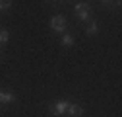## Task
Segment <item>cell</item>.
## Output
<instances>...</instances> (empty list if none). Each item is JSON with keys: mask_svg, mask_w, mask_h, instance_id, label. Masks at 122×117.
<instances>
[{"mask_svg": "<svg viewBox=\"0 0 122 117\" xmlns=\"http://www.w3.org/2000/svg\"><path fill=\"white\" fill-rule=\"evenodd\" d=\"M66 113H68L70 117H81V115H83V107H81L80 104H70Z\"/></svg>", "mask_w": 122, "mask_h": 117, "instance_id": "obj_4", "label": "cell"}, {"mask_svg": "<svg viewBox=\"0 0 122 117\" xmlns=\"http://www.w3.org/2000/svg\"><path fill=\"white\" fill-rule=\"evenodd\" d=\"M68 105H70L68 101H62V99H60V101H56V104L52 105L51 111H52V115H56V117H58V115H64V113L68 111Z\"/></svg>", "mask_w": 122, "mask_h": 117, "instance_id": "obj_3", "label": "cell"}, {"mask_svg": "<svg viewBox=\"0 0 122 117\" xmlns=\"http://www.w3.org/2000/svg\"><path fill=\"white\" fill-rule=\"evenodd\" d=\"M10 6H12V2H10V0H0V10H10Z\"/></svg>", "mask_w": 122, "mask_h": 117, "instance_id": "obj_9", "label": "cell"}, {"mask_svg": "<svg viewBox=\"0 0 122 117\" xmlns=\"http://www.w3.org/2000/svg\"><path fill=\"white\" fill-rule=\"evenodd\" d=\"M8 39H10L8 31H6V29H2V27H0V43H6Z\"/></svg>", "mask_w": 122, "mask_h": 117, "instance_id": "obj_8", "label": "cell"}, {"mask_svg": "<svg viewBox=\"0 0 122 117\" xmlns=\"http://www.w3.org/2000/svg\"><path fill=\"white\" fill-rule=\"evenodd\" d=\"M97 31H99V25H97L95 22H89L87 27H85V33H87V35H95Z\"/></svg>", "mask_w": 122, "mask_h": 117, "instance_id": "obj_6", "label": "cell"}, {"mask_svg": "<svg viewBox=\"0 0 122 117\" xmlns=\"http://www.w3.org/2000/svg\"><path fill=\"white\" fill-rule=\"evenodd\" d=\"M51 27L54 29V31H64V29H66V18L62 16V14L54 16V18L51 20Z\"/></svg>", "mask_w": 122, "mask_h": 117, "instance_id": "obj_2", "label": "cell"}, {"mask_svg": "<svg viewBox=\"0 0 122 117\" xmlns=\"http://www.w3.org/2000/svg\"><path fill=\"white\" fill-rule=\"evenodd\" d=\"M74 12H76V16H78V20H80V22H87V20H89V14H91V10H89V6H87L85 2L76 4Z\"/></svg>", "mask_w": 122, "mask_h": 117, "instance_id": "obj_1", "label": "cell"}, {"mask_svg": "<svg viewBox=\"0 0 122 117\" xmlns=\"http://www.w3.org/2000/svg\"><path fill=\"white\" fill-rule=\"evenodd\" d=\"M62 45H64V47H72V45H74V37H72L70 33H64V35H62Z\"/></svg>", "mask_w": 122, "mask_h": 117, "instance_id": "obj_7", "label": "cell"}, {"mask_svg": "<svg viewBox=\"0 0 122 117\" xmlns=\"http://www.w3.org/2000/svg\"><path fill=\"white\" fill-rule=\"evenodd\" d=\"M16 101V96L12 92H0V104H14Z\"/></svg>", "mask_w": 122, "mask_h": 117, "instance_id": "obj_5", "label": "cell"}]
</instances>
